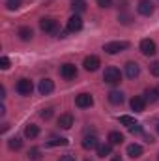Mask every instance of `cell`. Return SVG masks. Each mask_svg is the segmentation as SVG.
<instances>
[{"label":"cell","instance_id":"cell-28","mask_svg":"<svg viewBox=\"0 0 159 161\" xmlns=\"http://www.w3.org/2000/svg\"><path fill=\"white\" fill-rule=\"evenodd\" d=\"M19 6H21L19 0H8V2H6V8H8V9H17Z\"/></svg>","mask_w":159,"mask_h":161},{"label":"cell","instance_id":"cell-25","mask_svg":"<svg viewBox=\"0 0 159 161\" xmlns=\"http://www.w3.org/2000/svg\"><path fill=\"white\" fill-rule=\"evenodd\" d=\"M118 122H120V124H122V125H125L127 129H129L131 125H135V124H137V122H135V118H133V116H127V114H123V116H120V118H118Z\"/></svg>","mask_w":159,"mask_h":161},{"label":"cell","instance_id":"cell-32","mask_svg":"<svg viewBox=\"0 0 159 161\" xmlns=\"http://www.w3.org/2000/svg\"><path fill=\"white\" fill-rule=\"evenodd\" d=\"M129 131H131L133 135H139V133H142V127H140V124H135V125L129 127Z\"/></svg>","mask_w":159,"mask_h":161},{"label":"cell","instance_id":"cell-29","mask_svg":"<svg viewBox=\"0 0 159 161\" xmlns=\"http://www.w3.org/2000/svg\"><path fill=\"white\" fill-rule=\"evenodd\" d=\"M40 116L43 118V120H49V118L52 116V109H51V107H49V109H43V111L40 113Z\"/></svg>","mask_w":159,"mask_h":161},{"label":"cell","instance_id":"cell-35","mask_svg":"<svg viewBox=\"0 0 159 161\" xmlns=\"http://www.w3.org/2000/svg\"><path fill=\"white\" fill-rule=\"evenodd\" d=\"M4 114H6V107L2 105V107H0V116H4Z\"/></svg>","mask_w":159,"mask_h":161},{"label":"cell","instance_id":"cell-3","mask_svg":"<svg viewBox=\"0 0 159 161\" xmlns=\"http://www.w3.org/2000/svg\"><path fill=\"white\" fill-rule=\"evenodd\" d=\"M15 90H17L19 96H30L32 90H34V84H32L30 79H19L17 84H15Z\"/></svg>","mask_w":159,"mask_h":161},{"label":"cell","instance_id":"cell-5","mask_svg":"<svg viewBox=\"0 0 159 161\" xmlns=\"http://www.w3.org/2000/svg\"><path fill=\"white\" fill-rule=\"evenodd\" d=\"M82 66H84V69H86V71H97V69H99V66H101V60H99V56L90 54V56H86V58H84Z\"/></svg>","mask_w":159,"mask_h":161},{"label":"cell","instance_id":"cell-23","mask_svg":"<svg viewBox=\"0 0 159 161\" xmlns=\"http://www.w3.org/2000/svg\"><path fill=\"white\" fill-rule=\"evenodd\" d=\"M8 148H9V150H21V148H23V141H21L19 137H11V139L8 141Z\"/></svg>","mask_w":159,"mask_h":161},{"label":"cell","instance_id":"cell-34","mask_svg":"<svg viewBox=\"0 0 159 161\" xmlns=\"http://www.w3.org/2000/svg\"><path fill=\"white\" fill-rule=\"evenodd\" d=\"M60 161H75V158L68 154V156H62V158H60Z\"/></svg>","mask_w":159,"mask_h":161},{"label":"cell","instance_id":"cell-4","mask_svg":"<svg viewBox=\"0 0 159 161\" xmlns=\"http://www.w3.org/2000/svg\"><path fill=\"white\" fill-rule=\"evenodd\" d=\"M40 28L43 32L56 34V32H58V21H56V19H51V17H43L40 21Z\"/></svg>","mask_w":159,"mask_h":161},{"label":"cell","instance_id":"cell-6","mask_svg":"<svg viewBox=\"0 0 159 161\" xmlns=\"http://www.w3.org/2000/svg\"><path fill=\"white\" fill-rule=\"evenodd\" d=\"M156 51H157V47H156V41L154 40L146 38V40L140 41V53H142L144 56H154Z\"/></svg>","mask_w":159,"mask_h":161},{"label":"cell","instance_id":"cell-21","mask_svg":"<svg viewBox=\"0 0 159 161\" xmlns=\"http://www.w3.org/2000/svg\"><path fill=\"white\" fill-rule=\"evenodd\" d=\"M111 152H112V144H111V142L97 146V156H99V158H107V156H111Z\"/></svg>","mask_w":159,"mask_h":161},{"label":"cell","instance_id":"cell-30","mask_svg":"<svg viewBox=\"0 0 159 161\" xmlns=\"http://www.w3.org/2000/svg\"><path fill=\"white\" fill-rule=\"evenodd\" d=\"M150 73H152L154 77H159V62H154V64L150 66Z\"/></svg>","mask_w":159,"mask_h":161},{"label":"cell","instance_id":"cell-17","mask_svg":"<svg viewBox=\"0 0 159 161\" xmlns=\"http://www.w3.org/2000/svg\"><path fill=\"white\" fill-rule=\"evenodd\" d=\"M58 125H60L62 129H69V127L73 125V116H71L69 113L60 114V118H58Z\"/></svg>","mask_w":159,"mask_h":161},{"label":"cell","instance_id":"cell-27","mask_svg":"<svg viewBox=\"0 0 159 161\" xmlns=\"http://www.w3.org/2000/svg\"><path fill=\"white\" fill-rule=\"evenodd\" d=\"M28 158L32 161H38V159H41V152H40V148H32L30 152H28Z\"/></svg>","mask_w":159,"mask_h":161},{"label":"cell","instance_id":"cell-13","mask_svg":"<svg viewBox=\"0 0 159 161\" xmlns=\"http://www.w3.org/2000/svg\"><path fill=\"white\" fill-rule=\"evenodd\" d=\"M97 146H99V141H97L96 135H88V137L82 139V148L84 150H97Z\"/></svg>","mask_w":159,"mask_h":161},{"label":"cell","instance_id":"cell-22","mask_svg":"<svg viewBox=\"0 0 159 161\" xmlns=\"http://www.w3.org/2000/svg\"><path fill=\"white\" fill-rule=\"evenodd\" d=\"M109 142L114 146V144H122L123 142V135L120 133V131H111L109 133Z\"/></svg>","mask_w":159,"mask_h":161},{"label":"cell","instance_id":"cell-11","mask_svg":"<svg viewBox=\"0 0 159 161\" xmlns=\"http://www.w3.org/2000/svg\"><path fill=\"white\" fill-rule=\"evenodd\" d=\"M38 90H40L41 96H49V94L54 90V82L51 79H41L40 84H38Z\"/></svg>","mask_w":159,"mask_h":161},{"label":"cell","instance_id":"cell-10","mask_svg":"<svg viewBox=\"0 0 159 161\" xmlns=\"http://www.w3.org/2000/svg\"><path fill=\"white\" fill-rule=\"evenodd\" d=\"M129 105H131V109H133L135 113H142V111L146 109V99H144L142 96H133L131 101H129Z\"/></svg>","mask_w":159,"mask_h":161},{"label":"cell","instance_id":"cell-18","mask_svg":"<svg viewBox=\"0 0 159 161\" xmlns=\"http://www.w3.org/2000/svg\"><path fill=\"white\" fill-rule=\"evenodd\" d=\"M38 135H40V127H38L36 124H26V125H25V137L36 139Z\"/></svg>","mask_w":159,"mask_h":161},{"label":"cell","instance_id":"cell-19","mask_svg":"<svg viewBox=\"0 0 159 161\" xmlns=\"http://www.w3.org/2000/svg\"><path fill=\"white\" fill-rule=\"evenodd\" d=\"M17 34H19V38H21L23 41H30V40H32V36H34V32H32V28H30V26H21Z\"/></svg>","mask_w":159,"mask_h":161},{"label":"cell","instance_id":"cell-12","mask_svg":"<svg viewBox=\"0 0 159 161\" xmlns=\"http://www.w3.org/2000/svg\"><path fill=\"white\" fill-rule=\"evenodd\" d=\"M80 28H82V19H80L77 13L71 15L69 21H68V32H79Z\"/></svg>","mask_w":159,"mask_h":161},{"label":"cell","instance_id":"cell-2","mask_svg":"<svg viewBox=\"0 0 159 161\" xmlns=\"http://www.w3.org/2000/svg\"><path fill=\"white\" fill-rule=\"evenodd\" d=\"M125 49H129V43L127 41H111V43H105L103 45V51L107 54H118V53L125 51Z\"/></svg>","mask_w":159,"mask_h":161},{"label":"cell","instance_id":"cell-9","mask_svg":"<svg viewBox=\"0 0 159 161\" xmlns=\"http://www.w3.org/2000/svg\"><path fill=\"white\" fill-rule=\"evenodd\" d=\"M60 75L66 80L75 79V77H77V68H75L73 64H64V66H60Z\"/></svg>","mask_w":159,"mask_h":161},{"label":"cell","instance_id":"cell-14","mask_svg":"<svg viewBox=\"0 0 159 161\" xmlns=\"http://www.w3.org/2000/svg\"><path fill=\"white\" fill-rule=\"evenodd\" d=\"M139 73H140V68H139L137 62H127V64H125V75H127L129 79L139 77Z\"/></svg>","mask_w":159,"mask_h":161},{"label":"cell","instance_id":"cell-36","mask_svg":"<svg viewBox=\"0 0 159 161\" xmlns=\"http://www.w3.org/2000/svg\"><path fill=\"white\" fill-rule=\"evenodd\" d=\"M111 161H122V158H120V156H112V159Z\"/></svg>","mask_w":159,"mask_h":161},{"label":"cell","instance_id":"cell-38","mask_svg":"<svg viewBox=\"0 0 159 161\" xmlns=\"http://www.w3.org/2000/svg\"><path fill=\"white\" fill-rule=\"evenodd\" d=\"M84 161H90V159H84Z\"/></svg>","mask_w":159,"mask_h":161},{"label":"cell","instance_id":"cell-7","mask_svg":"<svg viewBox=\"0 0 159 161\" xmlns=\"http://www.w3.org/2000/svg\"><path fill=\"white\" fill-rule=\"evenodd\" d=\"M154 9H156L154 2H150V0H139V4H137V11L144 17H150L154 13Z\"/></svg>","mask_w":159,"mask_h":161},{"label":"cell","instance_id":"cell-8","mask_svg":"<svg viewBox=\"0 0 159 161\" xmlns=\"http://www.w3.org/2000/svg\"><path fill=\"white\" fill-rule=\"evenodd\" d=\"M75 105H77L79 109H88V107L94 105V97H92L90 94L82 92V94H79V96L75 97Z\"/></svg>","mask_w":159,"mask_h":161},{"label":"cell","instance_id":"cell-26","mask_svg":"<svg viewBox=\"0 0 159 161\" xmlns=\"http://www.w3.org/2000/svg\"><path fill=\"white\" fill-rule=\"evenodd\" d=\"M47 144H49V146H68V139H64V137H54V139H51Z\"/></svg>","mask_w":159,"mask_h":161},{"label":"cell","instance_id":"cell-31","mask_svg":"<svg viewBox=\"0 0 159 161\" xmlns=\"http://www.w3.org/2000/svg\"><path fill=\"white\" fill-rule=\"evenodd\" d=\"M0 68H2V69H8V68H9V58H8V56H2V58H0Z\"/></svg>","mask_w":159,"mask_h":161},{"label":"cell","instance_id":"cell-37","mask_svg":"<svg viewBox=\"0 0 159 161\" xmlns=\"http://www.w3.org/2000/svg\"><path fill=\"white\" fill-rule=\"evenodd\" d=\"M156 127H157V133H159V124H157V125H156Z\"/></svg>","mask_w":159,"mask_h":161},{"label":"cell","instance_id":"cell-16","mask_svg":"<svg viewBox=\"0 0 159 161\" xmlns=\"http://www.w3.org/2000/svg\"><path fill=\"white\" fill-rule=\"evenodd\" d=\"M107 97H109V101H111L112 105H122V103H123V94H122L120 90H111Z\"/></svg>","mask_w":159,"mask_h":161},{"label":"cell","instance_id":"cell-1","mask_svg":"<svg viewBox=\"0 0 159 161\" xmlns=\"http://www.w3.org/2000/svg\"><path fill=\"white\" fill-rule=\"evenodd\" d=\"M103 80H105L107 84H120V80H122V73H120V69L118 68H114V66L107 68L105 73H103Z\"/></svg>","mask_w":159,"mask_h":161},{"label":"cell","instance_id":"cell-33","mask_svg":"<svg viewBox=\"0 0 159 161\" xmlns=\"http://www.w3.org/2000/svg\"><path fill=\"white\" fill-rule=\"evenodd\" d=\"M97 6L99 8H111L112 6V0H97Z\"/></svg>","mask_w":159,"mask_h":161},{"label":"cell","instance_id":"cell-20","mask_svg":"<svg viewBox=\"0 0 159 161\" xmlns=\"http://www.w3.org/2000/svg\"><path fill=\"white\" fill-rule=\"evenodd\" d=\"M144 96H146L144 99H146V101H150V103L157 101V99H159V86H156V88H148Z\"/></svg>","mask_w":159,"mask_h":161},{"label":"cell","instance_id":"cell-24","mask_svg":"<svg viewBox=\"0 0 159 161\" xmlns=\"http://www.w3.org/2000/svg\"><path fill=\"white\" fill-rule=\"evenodd\" d=\"M71 9H73L75 13H82V11H86V2H84V0H73Z\"/></svg>","mask_w":159,"mask_h":161},{"label":"cell","instance_id":"cell-15","mask_svg":"<svg viewBox=\"0 0 159 161\" xmlns=\"http://www.w3.org/2000/svg\"><path fill=\"white\" fill-rule=\"evenodd\" d=\"M142 146L140 144H137V142H133V144H129L127 146V156L131 158V159H137V158H140L142 156Z\"/></svg>","mask_w":159,"mask_h":161}]
</instances>
